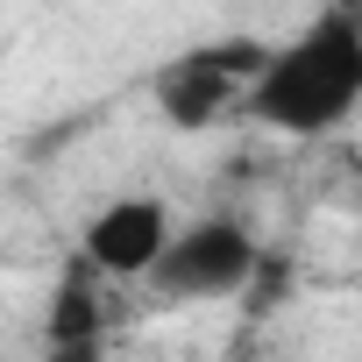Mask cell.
<instances>
[{
	"instance_id": "5",
	"label": "cell",
	"mask_w": 362,
	"mask_h": 362,
	"mask_svg": "<svg viewBox=\"0 0 362 362\" xmlns=\"http://www.w3.org/2000/svg\"><path fill=\"white\" fill-rule=\"evenodd\" d=\"M114 277L78 249L71 256V270L57 277V298H50V341L57 348H93L100 341V291H107Z\"/></svg>"
},
{
	"instance_id": "1",
	"label": "cell",
	"mask_w": 362,
	"mask_h": 362,
	"mask_svg": "<svg viewBox=\"0 0 362 362\" xmlns=\"http://www.w3.org/2000/svg\"><path fill=\"white\" fill-rule=\"evenodd\" d=\"M362 114V0H327V8L270 43V64L249 93V121L291 142H327Z\"/></svg>"
},
{
	"instance_id": "3",
	"label": "cell",
	"mask_w": 362,
	"mask_h": 362,
	"mask_svg": "<svg viewBox=\"0 0 362 362\" xmlns=\"http://www.w3.org/2000/svg\"><path fill=\"white\" fill-rule=\"evenodd\" d=\"M256 277H263L256 235L228 214H206V221L170 228V242H163V256L149 263L142 284L170 305H214V298H242Z\"/></svg>"
},
{
	"instance_id": "2",
	"label": "cell",
	"mask_w": 362,
	"mask_h": 362,
	"mask_svg": "<svg viewBox=\"0 0 362 362\" xmlns=\"http://www.w3.org/2000/svg\"><path fill=\"white\" fill-rule=\"evenodd\" d=\"M270 64V43L263 36H206L192 50H177L170 64L149 71V100L170 128H221L228 114H249V93Z\"/></svg>"
},
{
	"instance_id": "4",
	"label": "cell",
	"mask_w": 362,
	"mask_h": 362,
	"mask_svg": "<svg viewBox=\"0 0 362 362\" xmlns=\"http://www.w3.org/2000/svg\"><path fill=\"white\" fill-rule=\"evenodd\" d=\"M170 228H177V221H170V206H163L156 192H121V199H107V206L86 221L78 249H86L114 284H142L149 263L163 256Z\"/></svg>"
}]
</instances>
